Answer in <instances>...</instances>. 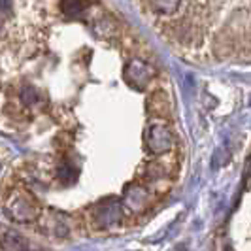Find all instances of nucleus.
<instances>
[{"label": "nucleus", "mask_w": 251, "mask_h": 251, "mask_svg": "<svg viewBox=\"0 0 251 251\" xmlns=\"http://www.w3.org/2000/svg\"><path fill=\"white\" fill-rule=\"evenodd\" d=\"M8 214L13 221L28 223L40 215V206L28 193H15L8 202Z\"/></svg>", "instance_id": "nucleus-1"}, {"label": "nucleus", "mask_w": 251, "mask_h": 251, "mask_svg": "<svg viewBox=\"0 0 251 251\" xmlns=\"http://www.w3.org/2000/svg\"><path fill=\"white\" fill-rule=\"evenodd\" d=\"M151 77H153V68L148 63H144V61L134 59V61H130L125 66L126 83L132 85L134 89L144 91V89L148 87V83L151 81Z\"/></svg>", "instance_id": "nucleus-2"}, {"label": "nucleus", "mask_w": 251, "mask_h": 251, "mask_svg": "<svg viewBox=\"0 0 251 251\" xmlns=\"http://www.w3.org/2000/svg\"><path fill=\"white\" fill-rule=\"evenodd\" d=\"M174 140L164 125H151L148 132V148L151 153H166L172 148Z\"/></svg>", "instance_id": "nucleus-3"}, {"label": "nucleus", "mask_w": 251, "mask_h": 251, "mask_svg": "<svg viewBox=\"0 0 251 251\" xmlns=\"http://www.w3.org/2000/svg\"><path fill=\"white\" fill-rule=\"evenodd\" d=\"M95 219L100 226H112L121 219V204L119 202H104L95 212Z\"/></svg>", "instance_id": "nucleus-4"}, {"label": "nucleus", "mask_w": 251, "mask_h": 251, "mask_svg": "<svg viewBox=\"0 0 251 251\" xmlns=\"http://www.w3.org/2000/svg\"><path fill=\"white\" fill-rule=\"evenodd\" d=\"M0 246H2V250L4 251H36L26 244L25 238H23L21 234L12 232V230H10V232H6V234L2 236Z\"/></svg>", "instance_id": "nucleus-5"}, {"label": "nucleus", "mask_w": 251, "mask_h": 251, "mask_svg": "<svg viewBox=\"0 0 251 251\" xmlns=\"http://www.w3.org/2000/svg\"><path fill=\"white\" fill-rule=\"evenodd\" d=\"M181 0H151V8L157 13H174Z\"/></svg>", "instance_id": "nucleus-6"}, {"label": "nucleus", "mask_w": 251, "mask_h": 251, "mask_svg": "<svg viewBox=\"0 0 251 251\" xmlns=\"http://www.w3.org/2000/svg\"><path fill=\"white\" fill-rule=\"evenodd\" d=\"M61 10L68 17H79L83 13V2L81 0H63L61 2Z\"/></svg>", "instance_id": "nucleus-7"}, {"label": "nucleus", "mask_w": 251, "mask_h": 251, "mask_svg": "<svg viewBox=\"0 0 251 251\" xmlns=\"http://www.w3.org/2000/svg\"><path fill=\"white\" fill-rule=\"evenodd\" d=\"M38 91L34 87H25L23 91H21V100H23V104H36L38 102Z\"/></svg>", "instance_id": "nucleus-8"}, {"label": "nucleus", "mask_w": 251, "mask_h": 251, "mask_svg": "<svg viewBox=\"0 0 251 251\" xmlns=\"http://www.w3.org/2000/svg\"><path fill=\"white\" fill-rule=\"evenodd\" d=\"M12 12V0H0V15H8Z\"/></svg>", "instance_id": "nucleus-9"}, {"label": "nucleus", "mask_w": 251, "mask_h": 251, "mask_svg": "<svg viewBox=\"0 0 251 251\" xmlns=\"http://www.w3.org/2000/svg\"><path fill=\"white\" fill-rule=\"evenodd\" d=\"M59 176L63 177V179H72V168L66 166V164L61 166V168H59Z\"/></svg>", "instance_id": "nucleus-10"}]
</instances>
